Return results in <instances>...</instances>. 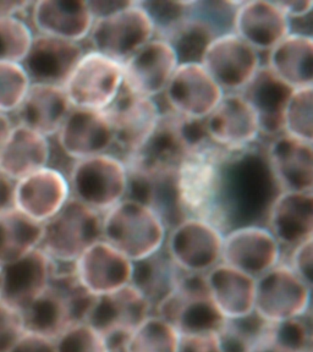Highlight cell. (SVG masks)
Segmentation results:
<instances>
[{"instance_id":"obj_46","label":"cell","mask_w":313,"mask_h":352,"mask_svg":"<svg viewBox=\"0 0 313 352\" xmlns=\"http://www.w3.org/2000/svg\"><path fill=\"white\" fill-rule=\"evenodd\" d=\"M25 330L21 311L0 300V352H9Z\"/></svg>"},{"instance_id":"obj_52","label":"cell","mask_w":313,"mask_h":352,"mask_svg":"<svg viewBox=\"0 0 313 352\" xmlns=\"http://www.w3.org/2000/svg\"><path fill=\"white\" fill-rule=\"evenodd\" d=\"M15 182L0 173V215L14 208Z\"/></svg>"},{"instance_id":"obj_23","label":"cell","mask_w":313,"mask_h":352,"mask_svg":"<svg viewBox=\"0 0 313 352\" xmlns=\"http://www.w3.org/2000/svg\"><path fill=\"white\" fill-rule=\"evenodd\" d=\"M127 197L152 209L168 230L188 218L177 190L176 170H141L127 168Z\"/></svg>"},{"instance_id":"obj_10","label":"cell","mask_w":313,"mask_h":352,"mask_svg":"<svg viewBox=\"0 0 313 352\" xmlns=\"http://www.w3.org/2000/svg\"><path fill=\"white\" fill-rule=\"evenodd\" d=\"M152 314L151 303L130 284L97 297L86 322L105 339L110 352H124L127 339Z\"/></svg>"},{"instance_id":"obj_25","label":"cell","mask_w":313,"mask_h":352,"mask_svg":"<svg viewBox=\"0 0 313 352\" xmlns=\"http://www.w3.org/2000/svg\"><path fill=\"white\" fill-rule=\"evenodd\" d=\"M55 263L36 248L15 262L3 265L1 301L23 312L50 285Z\"/></svg>"},{"instance_id":"obj_1","label":"cell","mask_w":313,"mask_h":352,"mask_svg":"<svg viewBox=\"0 0 313 352\" xmlns=\"http://www.w3.org/2000/svg\"><path fill=\"white\" fill-rule=\"evenodd\" d=\"M281 192L266 152L256 146L226 152L220 163L218 197L211 224L223 234L237 226L264 224Z\"/></svg>"},{"instance_id":"obj_15","label":"cell","mask_w":313,"mask_h":352,"mask_svg":"<svg viewBox=\"0 0 313 352\" xmlns=\"http://www.w3.org/2000/svg\"><path fill=\"white\" fill-rule=\"evenodd\" d=\"M283 259V248L264 224L237 226L223 237L222 263L252 278L274 268Z\"/></svg>"},{"instance_id":"obj_11","label":"cell","mask_w":313,"mask_h":352,"mask_svg":"<svg viewBox=\"0 0 313 352\" xmlns=\"http://www.w3.org/2000/svg\"><path fill=\"white\" fill-rule=\"evenodd\" d=\"M63 88L74 108L105 110L122 89V63L89 50Z\"/></svg>"},{"instance_id":"obj_8","label":"cell","mask_w":313,"mask_h":352,"mask_svg":"<svg viewBox=\"0 0 313 352\" xmlns=\"http://www.w3.org/2000/svg\"><path fill=\"white\" fill-rule=\"evenodd\" d=\"M226 152L212 142L206 143L177 166V190L188 218L211 224L218 197L220 163Z\"/></svg>"},{"instance_id":"obj_17","label":"cell","mask_w":313,"mask_h":352,"mask_svg":"<svg viewBox=\"0 0 313 352\" xmlns=\"http://www.w3.org/2000/svg\"><path fill=\"white\" fill-rule=\"evenodd\" d=\"M204 124L209 141L228 152L255 146L261 136L257 116L240 94H224Z\"/></svg>"},{"instance_id":"obj_27","label":"cell","mask_w":313,"mask_h":352,"mask_svg":"<svg viewBox=\"0 0 313 352\" xmlns=\"http://www.w3.org/2000/svg\"><path fill=\"white\" fill-rule=\"evenodd\" d=\"M266 155L281 191L312 192V142L281 133L272 140Z\"/></svg>"},{"instance_id":"obj_39","label":"cell","mask_w":313,"mask_h":352,"mask_svg":"<svg viewBox=\"0 0 313 352\" xmlns=\"http://www.w3.org/2000/svg\"><path fill=\"white\" fill-rule=\"evenodd\" d=\"M180 333L160 316L152 314L127 339L124 352H177Z\"/></svg>"},{"instance_id":"obj_43","label":"cell","mask_w":313,"mask_h":352,"mask_svg":"<svg viewBox=\"0 0 313 352\" xmlns=\"http://www.w3.org/2000/svg\"><path fill=\"white\" fill-rule=\"evenodd\" d=\"M31 83L22 64L0 61V113H15Z\"/></svg>"},{"instance_id":"obj_48","label":"cell","mask_w":313,"mask_h":352,"mask_svg":"<svg viewBox=\"0 0 313 352\" xmlns=\"http://www.w3.org/2000/svg\"><path fill=\"white\" fill-rule=\"evenodd\" d=\"M177 352H224L219 334L215 331L180 336Z\"/></svg>"},{"instance_id":"obj_20","label":"cell","mask_w":313,"mask_h":352,"mask_svg":"<svg viewBox=\"0 0 313 352\" xmlns=\"http://www.w3.org/2000/svg\"><path fill=\"white\" fill-rule=\"evenodd\" d=\"M70 197L67 177L59 169L48 165L15 182L14 208L44 224Z\"/></svg>"},{"instance_id":"obj_30","label":"cell","mask_w":313,"mask_h":352,"mask_svg":"<svg viewBox=\"0 0 313 352\" xmlns=\"http://www.w3.org/2000/svg\"><path fill=\"white\" fill-rule=\"evenodd\" d=\"M264 226L281 248L313 239V192L281 191L270 206Z\"/></svg>"},{"instance_id":"obj_13","label":"cell","mask_w":313,"mask_h":352,"mask_svg":"<svg viewBox=\"0 0 313 352\" xmlns=\"http://www.w3.org/2000/svg\"><path fill=\"white\" fill-rule=\"evenodd\" d=\"M224 234L206 220L187 218L168 230L164 250L186 274H207L222 263Z\"/></svg>"},{"instance_id":"obj_14","label":"cell","mask_w":313,"mask_h":352,"mask_svg":"<svg viewBox=\"0 0 313 352\" xmlns=\"http://www.w3.org/2000/svg\"><path fill=\"white\" fill-rule=\"evenodd\" d=\"M201 64L224 94H239L262 66L261 54L234 32L213 39Z\"/></svg>"},{"instance_id":"obj_22","label":"cell","mask_w":313,"mask_h":352,"mask_svg":"<svg viewBox=\"0 0 313 352\" xmlns=\"http://www.w3.org/2000/svg\"><path fill=\"white\" fill-rule=\"evenodd\" d=\"M61 151L74 160L108 153L114 133L105 110L74 108L56 133Z\"/></svg>"},{"instance_id":"obj_49","label":"cell","mask_w":313,"mask_h":352,"mask_svg":"<svg viewBox=\"0 0 313 352\" xmlns=\"http://www.w3.org/2000/svg\"><path fill=\"white\" fill-rule=\"evenodd\" d=\"M9 352H56L55 341L31 330H25Z\"/></svg>"},{"instance_id":"obj_51","label":"cell","mask_w":313,"mask_h":352,"mask_svg":"<svg viewBox=\"0 0 313 352\" xmlns=\"http://www.w3.org/2000/svg\"><path fill=\"white\" fill-rule=\"evenodd\" d=\"M131 1L127 0H94L87 1L88 6L94 19L107 16L116 11L120 10L122 8L129 6Z\"/></svg>"},{"instance_id":"obj_5","label":"cell","mask_w":313,"mask_h":352,"mask_svg":"<svg viewBox=\"0 0 313 352\" xmlns=\"http://www.w3.org/2000/svg\"><path fill=\"white\" fill-rule=\"evenodd\" d=\"M102 240V214L70 197L43 224L39 248L58 265H72L94 243Z\"/></svg>"},{"instance_id":"obj_38","label":"cell","mask_w":313,"mask_h":352,"mask_svg":"<svg viewBox=\"0 0 313 352\" xmlns=\"http://www.w3.org/2000/svg\"><path fill=\"white\" fill-rule=\"evenodd\" d=\"M252 352H312L310 316L279 323H267Z\"/></svg>"},{"instance_id":"obj_7","label":"cell","mask_w":313,"mask_h":352,"mask_svg":"<svg viewBox=\"0 0 313 352\" xmlns=\"http://www.w3.org/2000/svg\"><path fill=\"white\" fill-rule=\"evenodd\" d=\"M153 314L171 323L180 336L219 333L226 322L209 295L204 274L182 275L174 292L154 308Z\"/></svg>"},{"instance_id":"obj_24","label":"cell","mask_w":313,"mask_h":352,"mask_svg":"<svg viewBox=\"0 0 313 352\" xmlns=\"http://www.w3.org/2000/svg\"><path fill=\"white\" fill-rule=\"evenodd\" d=\"M83 54L80 43L37 33L21 64L31 82L64 86Z\"/></svg>"},{"instance_id":"obj_6","label":"cell","mask_w":313,"mask_h":352,"mask_svg":"<svg viewBox=\"0 0 313 352\" xmlns=\"http://www.w3.org/2000/svg\"><path fill=\"white\" fill-rule=\"evenodd\" d=\"M67 180L72 197L100 214L127 198V164L109 152L75 160Z\"/></svg>"},{"instance_id":"obj_26","label":"cell","mask_w":313,"mask_h":352,"mask_svg":"<svg viewBox=\"0 0 313 352\" xmlns=\"http://www.w3.org/2000/svg\"><path fill=\"white\" fill-rule=\"evenodd\" d=\"M233 32L257 52H270L292 32L290 20L277 1H240L235 11Z\"/></svg>"},{"instance_id":"obj_36","label":"cell","mask_w":313,"mask_h":352,"mask_svg":"<svg viewBox=\"0 0 313 352\" xmlns=\"http://www.w3.org/2000/svg\"><path fill=\"white\" fill-rule=\"evenodd\" d=\"M43 224L12 208L0 215V265L15 262L39 248Z\"/></svg>"},{"instance_id":"obj_33","label":"cell","mask_w":313,"mask_h":352,"mask_svg":"<svg viewBox=\"0 0 313 352\" xmlns=\"http://www.w3.org/2000/svg\"><path fill=\"white\" fill-rule=\"evenodd\" d=\"M209 295L226 319L253 314L256 279L228 264L219 263L204 274Z\"/></svg>"},{"instance_id":"obj_16","label":"cell","mask_w":313,"mask_h":352,"mask_svg":"<svg viewBox=\"0 0 313 352\" xmlns=\"http://www.w3.org/2000/svg\"><path fill=\"white\" fill-rule=\"evenodd\" d=\"M177 65L171 45L154 37L122 63V89L154 99L164 92Z\"/></svg>"},{"instance_id":"obj_41","label":"cell","mask_w":313,"mask_h":352,"mask_svg":"<svg viewBox=\"0 0 313 352\" xmlns=\"http://www.w3.org/2000/svg\"><path fill=\"white\" fill-rule=\"evenodd\" d=\"M284 133L306 142L313 141V87L292 92L283 118Z\"/></svg>"},{"instance_id":"obj_9","label":"cell","mask_w":313,"mask_h":352,"mask_svg":"<svg viewBox=\"0 0 313 352\" xmlns=\"http://www.w3.org/2000/svg\"><path fill=\"white\" fill-rule=\"evenodd\" d=\"M311 302L312 286L283 262L256 278L253 312L267 323L308 317Z\"/></svg>"},{"instance_id":"obj_31","label":"cell","mask_w":313,"mask_h":352,"mask_svg":"<svg viewBox=\"0 0 313 352\" xmlns=\"http://www.w3.org/2000/svg\"><path fill=\"white\" fill-rule=\"evenodd\" d=\"M72 108L63 86L31 83L15 113L17 124L50 138L58 133Z\"/></svg>"},{"instance_id":"obj_32","label":"cell","mask_w":313,"mask_h":352,"mask_svg":"<svg viewBox=\"0 0 313 352\" xmlns=\"http://www.w3.org/2000/svg\"><path fill=\"white\" fill-rule=\"evenodd\" d=\"M50 138L23 125H12L0 147V173L14 182L48 166Z\"/></svg>"},{"instance_id":"obj_29","label":"cell","mask_w":313,"mask_h":352,"mask_svg":"<svg viewBox=\"0 0 313 352\" xmlns=\"http://www.w3.org/2000/svg\"><path fill=\"white\" fill-rule=\"evenodd\" d=\"M31 19L39 34L80 43L88 37L94 17L87 1L41 0L32 3Z\"/></svg>"},{"instance_id":"obj_50","label":"cell","mask_w":313,"mask_h":352,"mask_svg":"<svg viewBox=\"0 0 313 352\" xmlns=\"http://www.w3.org/2000/svg\"><path fill=\"white\" fill-rule=\"evenodd\" d=\"M277 3L290 21L305 19L312 12L313 1L311 0H290V1H277Z\"/></svg>"},{"instance_id":"obj_28","label":"cell","mask_w":313,"mask_h":352,"mask_svg":"<svg viewBox=\"0 0 313 352\" xmlns=\"http://www.w3.org/2000/svg\"><path fill=\"white\" fill-rule=\"evenodd\" d=\"M292 89L267 65H262L241 94L259 119V133L274 138L284 133L283 118Z\"/></svg>"},{"instance_id":"obj_3","label":"cell","mask_w":313,"mask_h":352,"mask_svg":"<svg viewBox=\"0 0 313 352\" xmlns=\"http://www.w3.org/2000/svg\"><path fill=\"white\" fill-rule=\"evenodd\" d=\"M211 142L204 120L188 119L174 111L162 113L157 126L142 147L127 154V168L141 170H176L186 157Z\"/></svg>"},{"instance_id":"obj_45","label":"cell","mask_w":313,"mask_h":352,"mask_svg":"<svg viewBox=\"0 0 313 352\" xmlns=\"http://www.w3.org/2000/svg\"><path fill=\"white\" fill-rule=\"evenodd\" d=\"M54 341L56 352H110L105 339L87 322L72 325Z\"/></svg>"},{"instance_id":"obj_2","label":"cell","mask_w":313,"mask_h":352,"mask_svg":"<svg viewBox=\"0 0 313 352\" xmlns=\"http://www.w3.org/2000/svg\"><path fill=\"white\" fill-rule=\"evenodd\" d=\"M96 298L77 280L74 264H55L48 287L22 312L26 330L55 340L72 325L86 322Z\"/></svg>"},{"instance_id":"obj_18","label":"cell","mask_w":313,"mask_h":352,"mask_svg":"<svg viewBox=\"0 0 313 352\" xmlns=\"http://www.w3.org/2000/svg\"><path fill=\"white\" fill-rule=\"evenodd\" d=\"M163 94L171 111L195 120H204L224 96L202 64H179Z\"/></svg>"},{"instance_id":"obj_21","label":"cell","mask_w":313,"mask_h":352,"mask_svg":"<svg viewBox=\"0 0 313 352\" xmlns=\"http://www.w3.org/2000/svg\"><path fill=\"white\" fill-rule=\"evenodd\" d=\"M132 263L105 240L94 243L76 259L74 272L77 280L94 297L130 285Z\"/></svg>"},{"instance_id":"obj_35","label":"cell","mask_w":313,"mask_h":352,"mask_svg":"<svg viewBox=\"0 0 313 352\" xmlns=\"http://www.w3.org/2000/svg\"><path fill=\"white\" fill-rule=\"evenodd\" d=\"M184 274L163 248L146 258L133 262L130 284L154 309L174 292Z\"/></svg>"},{"instance_id":"obj_42","label":"cell","mask_w":313,"mask_h":352,"mask_svg":"<svg viewBox=\"0 0 313 352\" xmlns=\"http://www.w3.org/2000/svg\"><path fill=\"white\" fill-rule=\"evenodd\" d=\"M34 34L28 22L19 16H0V61L21 64Z\"/></svg>"},{"instance_id":"obj_55","label":"cell","mask_w":313,"mask_h":352,"mask_svg":"<svg viewBox=\"0 0 313 352\" xmlns=\"http://www.w3.org/2000/svg\"><path fill=\"white\" fill-rule=\"evenodd\" d=\"M1 290H3V267L0 265V298H1Z\"/></svg>"},{"instance_id":"obj_12","label":"cell","mask_w":313,"mask_h":352,"mask_svg":"<svg viewBox=\"0 0 313 352\" xmlns=\"http://www.w3.org/2000/svg\"><path fill=\"white\" fill-rule=\"evenodd\" d=\"M88 38L94 52L124 63L136 50L154 38V26L140 1L94 19Z\"/></svg>"},{"instance_id":"obj_4","label":"cell","mask_w":313,"mask_h":352,"mask_svg":"<svg viewBox=\"0 0 313 352\" xmlns=\"http://www.w3.org/2000/svg\"><path fill=\"white\" fill-rule=\"evenodd\" d=\"M168 229L147 206L124 198L102 214V240L132 263L164 248Z\"/></svg>"},{"instance_id":"obj_40","label":"cell","mask_w":313,"mask_h":352,"mask_svg":"<svg viewBox=\"0 0 313 352\" xmlns=\"http://www.w3.org/2000/svg\"><path fill=\"white\" fill-rule=\"evenodd\" d=\"M267 322L253 312L237 319H226L219 330L224 352H252L263 333Z\"/></svg>"},{"instance_id":"obj_37","label":"cell","mask_w":313,"mask_h":352,"mask_svg":"<svg viewBox=\"0 0 313 352\" xmlns=\"http://www.w3.org/2000/svg\"><path fill=\"white\" fill-rule=\"evenodd\" d=\"M218 36L215 28L204 19L191 12L190 16L160 39L171 45L179 64H201L209 44Z\"/></svg>"},{"instance_id":"obj_44","label":"cell","mask_w":313,"mask_h":352,"mask_svg":"<svg viewBox=\"0 0 313 352\" xmlns=\"http://www.w3.org/2000/svg\"><path fill=\"white\" fill-rule=\"evenodd\" d=\"M154 26V37L163 38L166 33L191 15L193 1H140Z\"/></svg>"},{"instance_id":"obj_34","label":"cell","mask_w":313,"mask_h":352,"mask_svg":"<svg viewBox=\"0 0 313 352\" xmlns=\"http://www.w3.org/2000/svg\"><path fill=\"white\" fill-rule=\"evenodd\" d=\"M266 65L292 89L313 87V38L290 32L268 52Z\"/></svg>"},{"instance_id":"obj_19","label":"cell","mask_w":313,"mask_h":352,"mask_svg":"<svg viewBox=\"0 0 313 352\" xmlns=\"http://www.w3.org/2000/svg\"><path fill=\"white\" fill-rule=\"evenodd\" d=\"M114 133V144L127 154L142 147L160 121L162 111L153 98L121 89L105 110Z\"/></svg>"},{"instance_id":"obj_54","label":"cell","mask_w":313,"mask_h":352,"mask_svg":"<svg viewBox=\"0 0 313 352\" xmlns=\"http://www.w3.org/2000/svg\"><path fill=\"white\" fill-rule=\"evenodd\" d=\"M11 127H12V124H11L9 116H6V114H3V113H0V147L3 146L6 138H8Z\"/></svg>"},{"instance_id":"obj_53","label":"cell","mask_w":313,"mask_h":352,"mask_svg":"<svg viewBox=\"0 0 313 352\" xmlns=\"http://www.w3.org/2000/svg\"><path fill=\"white\" fill-rule=\"evenodd\" d=\"M32 6V3L26 1H0V16H19L23 11L28 10V8Z\"/></svg>"},{"instance_id":"obj_47","label":"cell","mask_w":313,"mask_h":352,"mask_svg":"<svg viewBox=\"0 0 313 352\" xmlns=\"http://www.w3.org/2000/svg\"><path fill=\"white\" fill-rule=\"evenodd\" d=\"M289 250L290 253L288 259L281 262L285 263L306 284L312 286L313 239Z\"/></svg>"}]
</instances>
